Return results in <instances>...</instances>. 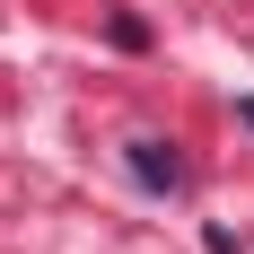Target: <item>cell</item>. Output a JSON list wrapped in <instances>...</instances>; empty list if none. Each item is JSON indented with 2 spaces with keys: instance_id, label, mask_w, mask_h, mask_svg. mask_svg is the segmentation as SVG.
<instances>
[{
  "instance_id": "2",
  "label": "cell",
  "mask_w": 254,
  "mask_h": 254,
  "mask_svg": "<svg viewBox=\"0 0 254 254\" xmlns=\"http://www.w3.org/2000/svg\"><path fill=\"white\" fill-rule=\"evenodd\" d=\"M246 123H254V97H246Z\"/></svg>"
},
{
  "instance_id": "1",
  "label": "cell",
  "mask_w": 254,
  "mask_h": 254,
  "mask_svg": "<svg viewBox=\"0 0 254 254\" xmlns=\"http://www.w3.org/2000/svg\"><path fill=\"white\" fill-rule=\"evenodd\" d=\"M131 176L149 184V193H184V158H176V140H131Z\"/></svg>"
}]
</instances>
